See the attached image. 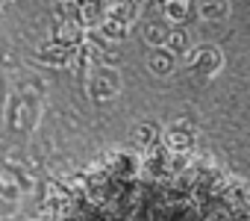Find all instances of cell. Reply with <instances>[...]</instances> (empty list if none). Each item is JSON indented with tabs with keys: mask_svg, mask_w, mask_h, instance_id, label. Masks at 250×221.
Masks as SVG:
<instances>
[{
	"mask_svg": "<svg viewBox=\"0 0 250 221\" xmlns=\"http://www.w3.org/2000/svg\"><path fill=\"white\" fill-rule=\"evenodd\" d=\"M112 171L80 192L56 221H250L244 203L215 177Z\"/></svg>",
	"mask_w": 250,
	"mask_h": 221,
	"instance_id": "6da1fadb",
	"label": "cell"
}]
</instances>
